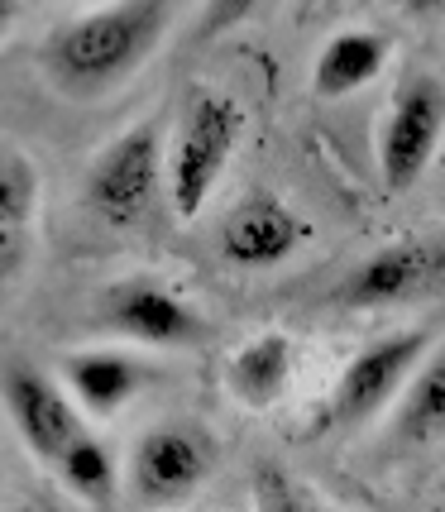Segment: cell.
<instances>
[{
  "label": "cell",
  "mask_w": 445,
  "mask_h": 512,
  "mask_svg": "<svg viewBox=\"0 0 445 512\" xmlns=\"http://www.w3.org/2000/svg\"><path fill=\"white\" fill-rule=\"evenodd\" d=\"M441 508H445V484H441Z\"/></svg>",
  "instance_id": "obj_21"
},
{
  "label": "cell",
  "mask_w": 445,
  "mask_h": 512,
  "mask_svg": "<svg viewBox=\"0 0 445 512\" xmlns=\"http://www.w3.org/2000/svg\"><path fill=\"white\" fill-rule=\"evenodd\" d=\"M0 402H5V417L15 426V436L24 441V450L34 460H44V465H58V455L87 431L82 426V407L72 402L63 379L39 374L29 364H15L0 379Z\"/></svg>",
  "instance_id": "obj_8"
},
{
  "label": "cell",
  "mask_w": 445,
  "mask_h": 512,
  "mask_svg": "<svg viewBox=\"0 0 445 512\" xmlns=\"http://www.w3.org/2000/svg\"><path fill=\"white\" fill-rule=\"evenodd\" d=\"M431 273H436V245H426V240H398V245H383L379 254H369L359 264L345 297L355 307L402 302V297H412V292L422 288Z\"/></svg>",
  "instance_id": "obj_14"
},
{
  "label": "cell",
  "mask_w": 445,
  "mask_h": 512,
  "mask_svg": "<svg viewBox=\"0 0 445 512\" xmlns=\"http://www.w3.org/2000/svg\"><path fill=\"white\" fill-rule=\"evenodd\" d=\"M173 24V0H111L63 20L44 39L39 67L67 101H106L149 63Z\"/></svg>",
  "instance_id": "obj_1"
},
{
  "label": "cell",
  "mask_w": 445,
  "mask_h": 512,
  "mask_svg": "<svg viewBox=\"0 0 445 512\" xmlns=\"http://www.w3.org/2000/svg\"><path fill=\"white\" fill-rule=\"evenodd\" d=\"M388 53H393V44L379 29H340V34H331L312 67L316 96L340 101V96H355V91L374 87L383 77V67H388Z\"/></svg>",
  "instance_id": "obj_13"
},
{
  "label": "cell",
  "mask_w": 445,
  "mask_h": 512,
  "mask_svg": "<svg viewBox=\"0 0 445 512\" xmlns=\"http://www.w3.org/2000/svg\"><path fill=\"white\" fill-rule=\"evenodd\" d=\"M445 139V82L431 72L402 77L379 125V178L388 192H412Z\"/></svg>",
  "instance_id": "obj_6"
},
{
  "label": "cell",
  "mask_w": 445,
  "mask_h": 512,
  "mask_svg": "<svg viewBox=\"0 0 445 512\" xmlns=\"http://www.w3.org/2000/svg\"><path fill=\"white\" fill-rule=\"evenodd\" d=\"M312 221L297 216L283 197L273 192H249L221 216V254L225 264L264 273V268L288 264L292 254L312 245Z\"/></svg>",
  "instance_id": "obj_9"
},
{
  "label": "cell",
  "mask_w": 445,
  "mask_h": 512,
  "mask_svg": "<svg viewBox=\"0 0 445 512\" xmlns=\"http://www.w3.org/2000/svg\"><path fill=\"white\" fill-rule=\"evenodd\" d=\"M163 130L154 120H134L125 134H115L87 168V206L91 216L111 230H139L154 216L163 192Z\"/></svg>",
  "instance_id": "obj_3"
},
{
  "label": "cell",
  "mask_w": 445,
  "mask_h": 512,
  "mask_svg": "<svg viewBox=\"0 0 445 512\" xmlns=\"http://www.w3.org/2000/svg\"><path fill=\"white\" fill-rule=\"evenodd\" d=\"M249 134V111L221 87H192L182 101L178 130L163 149V192L178 221H192L216 197L225 168Z\"/></svg>",
  "instance_id": "obj_2"
},
{
  "label": "cell",
  "mask_w": 445,
  "mask_h": 512,
  "mask_svg": "<svg viewBox=\"0 0 445 512\" xmlns=\"http://www.w3.org/2000/svg\"><path fill=\"white\" fill-rule=\"evenodd\" d=\"M216 436L201 422H158L130 450V498L139 508H178L211 479Z\"/></svg>",
  "instance_id": "obj_4"
},
{
  "label": "cell",
  "mask_w": 445,
  "mask_h": 512,
  "mask_svg": "<svg viewBox=\"0 0 445 512\" xmlns=\"http://www.w3.org/2000/svg\"><path fill=\"white\" fill-rule=\"evenodd\" d=\"M297 379V340L288 331H259L235 345V355L225 359V388L230 398L249 412H268L288 398Z\"/></svg>",
  "instance_id": "obj_12"
},
{
  "label": "cell",
  "mask_w": 445,
  "mask_h": 512,
  "mask_svg": "<svg viewBox=\"0 0 445 512\" xmlns=\"http://www.w3.org/2000/svg\"><path fill=\"white\" fill-rule=\"evenodd\" d=\"M15 24H20V0H0V44L10 39Z\"/></svg>",
  "instance_id": "obj_20"
},
{
  "label": "cell",
  "mask_w": 445,
  "mask_h": 512,
  "mask_svg": "<svg viewBox=\"0 0 445 512\" xmlns=\"http://www.w3.org/2000/svg\"><path fill=\"white\" fill-rule=\"evenodd\" d=\"M264 0H201V34H230L259 10Z\"/></svg>",
  "instance_id": "obj_18"
},
{
  "label": "cell",
  "mask_w": 445,
  "mask_h": 512,
  "mask_svg": "<svg viewBox=\"0 0 445 512\" xmlns=\"http://www.w3.org/2000/svg\"><path fill=\"white\" fill-rule=\"evenodd\" d=\"M254 503L268 512H292V508H307V503H321V498L312 489H302V484H292L288 469L264 465L254 474Z\"/></svg>",
  "instance_id": "obj_17"
},
{
  "label": "cell",
  "mask_w": 445,
  "mask_h": 512,
  "mask_svg": "<svg viewBox=\"0 0 445 512\" xmlns=\"http://www.w3.org/2000/svg\"><path fill=\"white\" fill-rule=\"evenodd\" d=\"M58 479L63 489L77 498V503H91V508H106L115 498V484H120V469H115V455L96 436H77L72 446L58 455Z\"/></svg>",
  "instance_id": "obj_16"
},
{
  "label": "cell",
  "mask_w": 445,
  "mask_h": 512,
  "mask_svg": "<svg viewBox=\"0 0 445 512\" xmlns=\"http://www.w3.org/2000/svg\"><path fill=\"white\" fill-rule=\"evenodd\" d=\"M149 383H154V369L139 355H130V350H115V345L77 350V355L63 359V388L87 417L125 412Z\"/></svg>",
  "instance_id": "obj_10"
},
{
  "label": "cell",
  "mask_w": 445,
  "mask_h": 512,
  "mask_svg": "<svg viewBox=\"0 0 445 512\" xmlns=\"http://www.w3.org/2000/svg\"><path fill=\"white\" fill-rule=\"evenodd\" d=\"M402 15H412V20H441L445 15V0H393Z\"/></svg>",
  "instance_id": "obj_19"
},
{
  "label": "cell",
  "mask_w": 445,
  "mask_h": 512,
  "mask_svg": "<svg viewBox=\"0 0 445 512\" xmlns=\"http://www.w3.org/2000/svg\"><path fill=\"white\" fill-rule=\"evenodd\" d=\"M426 350H431V331H388L369 340L364 350H355V359L340 369L331 398L321 407V426L350 431V426L374 422L383 407L398 402L402 383L412 379Z\"/></svg>",
  "instance_id": "obj_5"
},
{
  "label": "cell",
  "mask_w": 445,
  "mask_h": 512,
  "mask_svg": "<svg viewBox=\"0 0 445 512\" xmlns=\"http://www.w3.org/2000/svg\"><path fill=\"white\" fill-rule=\"evenodd\" d=\"M101 321L115 335H125L134 345H149V350H182V345H197L206 335L201 312L178 297L163 278H120L101 292Z\"/></svg>",
  "instance_id": "obj_7"
},
{
  "label": "cell",
  "mask_w": 445,
  "mask_h": 512,
  "mask_svg": "<svg viewBox=\"0 0 445 512\" xmlns=\"http://www.w3.org/2000/svg\"><path fill=\"white\" fill-rule=\"evenodd\" d=\"M39 225V168L15 144H0V297L20 283Z\"/></svg>",
  "instance_id": "obj_11"
},
{
  "label": "cell",
  "mask_w": 445,
  "mask_h": 512,
  "mask_svg": "<svg viewBox=\"0 0 445 512\" xmlns=\"http://www.w3.org/2000/svg\"><path fill=\"white\" fill-rule=\"evenodd\" d=\"M445 436V345L426 350L393 402V441L402 450H422Z\"/></svg>",
  "instance_id": "obj_15"
}]
</instances>
